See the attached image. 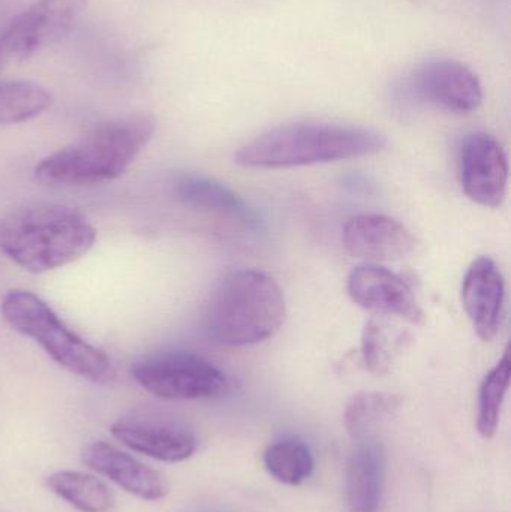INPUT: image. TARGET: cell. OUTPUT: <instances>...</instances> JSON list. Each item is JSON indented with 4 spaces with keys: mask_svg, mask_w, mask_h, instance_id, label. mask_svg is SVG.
I'll return each mask as SVG.
<instances>
[{
    "mask_svg": "<svg viewBox=\"0 0 511 512\" xmlns=\"http://www.w3.org/2000/svg\"><path fill=\"white\" fill-rule=\"evenodd\" d=\"M347 289L351 300L368 312L398 316L414 325L425 324V312L413 289L389 268L378 264L359 265L348 276Z\"/></svg>",
    "mask_w": 511,
    "mask_h": 512,
    "instance_id": "obj_9",
    "label": "cell"
},
{
    "mask_svg": "<svg viewBox=\"0 0 511 512\" xmlns=\"http://www.w3.org/2000/svg\"><path fill=\"white\" fill-rule=\"evenodd\" d=\"M176 194L188 206L230 216L248 227L257 222L248 204L236 192L215 180L197 176L180 177L176 183Z\"/></svg>",
    "mask_w": 511,
    "mask_h": 512,
    "instance_id": "obj_16",
    "label": "cell"
},
{
    "mask_svg": "<svg viewBox=\"0 0 511 512\" xmlns=\"http://www.w3.org/2000/svg\"><path fill=\"white\" fill-rule=\"evenodd\" d=\"M84 465L113 481L116 486L143 501H161L167 496L164 475L144 465L131 454L107 442H93L83 450Z\"/></svg>",
    "mask_w": 511,
    "mask_h": 512,
    "instance_id": "obj_14",
    "label": "cell"
},
{
    "mask_svg": "<svg viewBox=\"0 0 511 512\" xmlns=\"http://www.w3.org/2000/svg\"><path fill=\"white\" fill-rule=\"evenodd\" d=\"M410 98L455 114H470L482 105L479 77L455 59H432L417 66L407 80Z\"/></svg>",
    "mask_w": 511,
    "mask_h": 512,
    "instance_id": "obj_8",
    "label": "cell"
},
{
    "mask_svg": "<svg viewBox=\"0 0 511 512\" xmlns=\"http://www.w3.org/2000/svg\"><path fill=\"white\" fill-rule=\"evenodd\" d=\"M387 138L374 129L324 122H296L270 129L240 147L237 165L257 170L306 167L377 155Z\"/></svg>",
    "mask_w": 511,
    "mask_h": 512,
    "instance_id": "obj_1",
    "label": "cell"
},
{
    "mask_svg": "<svg viewBox=\"0 0 511 512\" xmlns=\"http://www.w3.org/2000/svg\"><path fill=\"white\" fill-rule=\"evenodd\" d=\"M131 372L144 390L165 400L215 399L230 388L219 367L192 352H158L141 358Z\"/></svg>",
    "mask_w": 511,
    "mask_h": 512,
    "instance_id": "obj_6",
    "label": "cell"
},
{
    "mask_svg": "<svg viewBox=\"0 0 511 512\" xmlns=\"http://www.w3.org/2000/svg\"><path fill=\"white\" fill-rule=\"evenodd\" d=\"M96 230L74 207L32 203L0 222V251L30 273L77 261L95 245Z\"/></svg>",
    "mask_w": 511,
    "mask_h": 512,
    "instance_id": "obj_3",
    "label": "cell"
},
{
    "mask_svg": "<svg viewBox=\"0 0 511 512\" xmlns=\"http://www.w3.org/2000/svg\"><path fill=\"white\" fill-rule=\"evenodd\" d=\"M404 334H395L383 321L372 318L362 334V357L366 369L375 375H386L392 369L393 361L404 343Z\"/></svg>",
    "mask_w": 511,
    "mask_h": 512,
    "instance_id": "obj_22",
    "label": "cell"
},
{
    "mask_svg": "<svg viewBox=\"0 0 511 512\" xmlns=\"http://www.w3.org/2000/svg\"><path fill=\"white\" fill-rule=\"evenodd\" d=\"M462 306L483 342H492L503 324L506 282L497 262L482 256L462 280Z\"/></svg>",
    "mask_w": 511,
    "mask_h": 512,
    "instance_id": "obj_12",
    "label": "cell"
},
{
    "mask_svg": "<svg viewBox=\"0 0 511 512\" xmlns=\"http://www.w3.org/2000/svg\"><path fill=\"white\" fill-rule=\"evenodd\" d=\"M111 435L129 450L161 462L188 460L197 450V439L176 421L150 412H135L119 418Z\"/></svg>",
    "mask_w": 511,
    "mask_h": 512,
    "instance_id": "obj_11",
    "label": "cell"
},
{
    "mask_svg": "<svg viewBox=\"0 0 511 512\" xmlns=\"http://www.w3.org/2000/svg\"><path fill=\"white\" fill-rule=\"evenodd\" d=\"M386 465L383 444L363 439L351 454L345 472V496L350 512H378L383 501Z\"/></svg>",
    "mask_w": 511,
    "mask_h": 512,
    "instance_id": "obj_15",
    "label": "cell"
},
{
    "mask_svg": "<svg viewBox=\"0 0 511 512\" xmlns=\"http://www.w3.org/2000/svg\"><path fill=\"white\" fill-rule=\"evenodd\" d=\"M267 472L279 483L299 486L314 472V457L303 442L278 441L270 445L264 454Z\"/></svg>",
    "mask_w": 511,
    "mask_h": 512,
    "instance_id": "obj_21",
    "label": "cell"
},
{
    "mask_svg": "<svg viewBox=\"0 0 511 512\" xmlns=\"http://www.w3.org/2000/svg\"><path fill=\"white\" fill-rule=\"evenodd\" d=\"M401 405L402 397L398 394L363 391L351 397L345 406V429L354 441H363L375 424L395 414Z\"/></svg>",
    "mask_w": 511,
    "mask_h": 512,
    "instance_id": "obj_19",
    "label": "cell"
},
{
    "mask_svg": "<svg viewBox=\"0 0 511 512\" xmlns=\"http://www.w3.org/2000/svg\"><path fill=\"white\" fill-rule=\"evenodd\" d=\"M89 0H38L0 33V71L62 41Z\"/></svg>",
    "mask_w": 511,
    "mask_h": 512,
    "instance_id": "obj_7",
    "label": "cell"
},
{
    "mask_svg": "<svg viewBox=\"0 0 511 512\" xmlns=\"http://www.w3.org/2000/svg\"><path fill=\"white\" fill-rule=\"evenodd\" d=\"M345 251L368 264L407 258L416 249V237L398 219L384 215L351 218L342 234Z\"/></svg>",
    "mask_w": 511,
    "mask_h": 512,
    "instance_id": "obj_13",
    "label": "cell"
},
{
    "mask_svg": "<svg viewBox=\"0 0 511 512\" xmlns=\"http://www.w3.org/2000/svg\"><path fill=\"white\" fill-rule=\"evenodd\" d=\"M50 104V93L39 84L0 80V125H14L35 119Z\"/></svg>",
    "mask_w": 511,
    "mask_h": 512,
    "instance_id": "obj_18",
    "label": "cell"
},
{
    "mask_svg": "<svg viewBox=\"0 0 511 512\" xmlns=\"http://www.w3.org/2000/svg\"><path fill=\"white\" fill-rule=\"evenodd\" d=\"M285 315L278 282L264 271L243 268L219 283L204 315V331L219 346L258 345L281 330Z\"/></svg>",
    "mask_w": 511,
    "mask_h": 512,
    "instance_id": "obj_4",
    "label": "cell"
},
{
    "mask_svg": "<svg viewBox=\"0 0 511 512\" xmlns=\"http://www.w3.org/2000/svg\"><path fill=\"white\" fill-rule=\"evenodd\" d=\"M461 182L479 206L497 209L506 200L509 162L503 146L486 132L468 135L461 150Z\"/></svg>",
    "mask_w": 511,
    "mask_h": 512,
    "instance_id": "obj_10",
    "label": "cell"
},
{
    "mask_svg": "<svg viewBox=\"0 0 511 512\" xmlns=\"http://www.w3.org/2000/svg\"><path fill=\"white\" fill-rule=\"evenodd\" d=\"M147 113L105 120L71 146L42 159L35 177L44 185L86 186L122 176L155 134Z\"/></svg>",
    "mask_w": 511,
    "mask_h": 512,
    "instance_id": "obj_2",
    "label": "cell"
},
{
    "mask_svg": "<svg viewBox=\"0 0 511 512\" xmlns=\"http://www.w3.org/2000/svg\"><path fill=\"white\" fill-rule=\"evenodd\" d=\"M511 360L506 351L497 366L485 376L479 393V414L477 429L485 439L494 438L500 424L501 409L510 387Z\"/></svg>",
    "mask_w": 511,
    "mask_h": 512,
    "instance_id": "obj_20",
    "label": "cell"
},
{
    "mask_svg": "<svg viewBox=\"0 0 511 512\" xmlns=\"http://www.w3.org/2000/svg\"><path fill=\"white\" fill-rule=\"evenodd\" d=\"M5 321L23 336L35 340L59 366L98 382L110 369L104 351L72 331L38 295L14 289L2 300Z\"/></svg>",
    "mask_w": 511,
    "mask_h": 512,
    "instance_id": "obj_5",
    "label": "cell"
},
{
    "mask_svg": "<svg viewBox=\"0 0 511 512\" xmlns=\"http://www.w3.org/2000/svg\"><path fill=\"white\" fill-rule=\"evenodd\" d=\"M47 486L80 512H108L113 508V493L107 484L83 472H56L48 477Z\"/></svg>",
    "mask_w": 511,
    "mask_h": 512,
    "instance_id": "obj_17",
    "label": "cell"
}]
</instances>
